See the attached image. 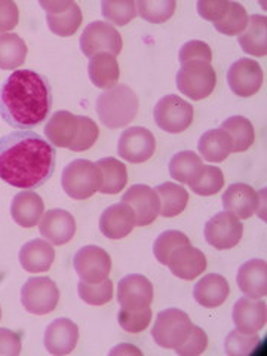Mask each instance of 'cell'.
Masks as SVG:
<instances>
[{"label":"cell","instance_id":"cell-23","mask_svg":"<svg viewBox=\"0 0 267 356\" xmlns=\"http://www.w3.org/2000/svg\"><path fill=\"white\" fill-rule=\"evenodd\" d=\"M79 131V118L67 110L54 113L44 127V136L54 147L69 149Z\"/></svg>","mask_w":267,"mask_h":356},{"label":"cell","instance_id":"cell-24","mask_svg":"<svg viewBox=\"0 0 267 356\" xmlns=\"http://www.w3.org/2000/svg\"><path fill=\"white\" fill-rule=\"evenodd\" d=\"M54 260L55 250L51 242L44 239H33L19 250V263L29 273L48 272Z\"/></svg>","mask_w":267,"mask_h":356},{"label":"cell","instance_id":"cell-47","mask_svg":"<svg viewBox=\"0 0 267 356\" xmlns=\"http://www.w3.org/2000/svg\"><path fill=\"white\" fill-rule=\"evenodd\" d=\"M230 2L229 0H199L197 14L207 21L218 22L227 13Z\"/></svg>","mask_w":267,"mask_h":356},{"label":"cell","instance_id":"cell-48","mask_svg":"<svg viewBox=\"0 0 267 356\" xmlns=\"http://www.w3.org/2000/svg\"><path fill=\"white\" fill-rule=\"evenodd\" d=\"M19 10L15 2L0 0V35L10 31L18 26Z\"/></svg>","mask_w":267,"mask_h":356},{"label":"cell","instance_id":"cell-32","mask_svg":"<svg viewBox=\"0 0 267 356\" xmlns=\"http://www.w3.org/2000/svg\"><path fill=\"white\" fill-rule=\"evenodd\" d=\"M97 166L102 171V186H99L98 192L104 195H118L124 191L128 181L125 163L115 158H103L97 162Z\"/></svg>","mask_w":267,"mask_h":356},{"label":"cell","instance_id":"cell-3","mask_svg":"<svg viewBox=\"0 0 267 356\" xmlns=\"http://www.w3.org/2000/svg\"><path fill=\"white\" fill-rule=\"evenodd\" d=\"M97 113L110 129L129 125L138 113V97L127 85H116L97 98Z\"/></svg>","mask_w":267,"mask_h":356},{"label":"cell","instance_id":"cell-37","mask_svg":"<svg viewBox=\"0 0 267 356\" xmlns=\"http://www.w3.org/2000/svg\"><path fill=\"white\" fill-rule=\"evenodd\" d=\"M248 14L245 8L238 2H230L227 13L225 14L218 22H216L214 27L221 35L226 36H238L245 30L248 24Z\"/></svg>","mask_w":267,"mask_h":356},{"label":"cell","instance_id":"cell-6","mask_svg":"<svg viewBox=\"0 0 267 356\" xmlns=\"http://www.w3.org/2000/svg\"><path fill=\"white\" fill-rule=\"evenodd\" d=\"M216 85V70L214 67L208 63H186L177 73L178 91L191 99H195V102L209 97L214 92Z\"/></svg>","mask_w":267,"mask_h":356},{"label":"cell","instance_id":"cell-31","mask_svg":"<svg viewBox=\"0 0 267 356\" xmlns=\"http://www.w3.org/2000/svg\"><path fill=\"white\" fill-rule=\"evenodd\" d=\"M205 165L202 163V158L195 152H180L172 156L170 161V174L178 183L193 184L197 178L202 175Z\"/></svg>","mask_w":267,"mask_h":356},{"label":"cell","instance_id":"cell-44","mask_svg":"<svg viewBox=\"0 0 267 356\" xmlns=\"http://www.w3.org/2000/svg\"><path fill=\"white\" fill-rule=\"evenodd\" d=\"M79 118V131L74 143L69 147L72 152H85L91 149L95 141L98 140L99 129L95 122L88 116H77Z\"/></svg>","mask_w":267,"mask_h":356},{"label":"cell","instance_id":"cell-38","mask_svg":"<svg viewBox=\"0 0 267 356\" xmlns=\"http://www.w3.org/2000/svg\"><path fill=\"white\" fill-rule=\"evenodd\" d=\"M187 243H191V239H188L183 232L166 230L162 233V235L158 236V239L154 241L153 254L161 264L166 266L168 264L170 255L177 248H180V247H183V245H187Z\"/></svg>","mask_w":267,"mask_h":356},{"label":"cell","instance_id":"cell-28","mask_svg":"<svg viewBox=\"0 0 267 356\" xmlns=\"http://www.w3.org/2000/svg\"><path fill=\"white\" fill-rule=\"evenodd\" d=\"M88 74L91 82L99 89H111L118 85L120 69L116 57L107 52L95 54L89 60L88 64Z\"/></svg>","mask_w":267,"mask_h":356},{"label":"cell","instance_id":"cell-22","mask_svg":"<svg viewBox=\"0 0 267 356\" xmlns=\"http://www.w3.org/2000/svg\"><path fill=\"white\" fill-rule=\"evenodd\" d=\"M259 193L250 184H230L222 195V207L239 220H247L254 216L259 208Z\"/></svg>","mask_w":267,"mask_h":356},{"label":"cell","instance_id":"cell-46","mask_svg":"<svg viewBox=\"0 0 267 356\" xmlns=\"http://www.w3.org/2000/svg\"><path fill=\"white\" fill-rule=\"evenodd\" d=\"M208 348V336L207 332L200 328L193 325L191 336L181 344V346L175 348V352L181 356H196L204 353Z\"/></svg>","mask_w":267,"mask_h":356},{"label":"cell","instance_id":"cell-34","mask_svg":"<svg viewBox=\"0 0 267 356\" xmlns=\"http://www.w3.org/2000/svg\"><path fill=\"white\" fill-rule=\"evenodd\" d=\"M27 57V44L15 33L0 35V69L15 70L24 64Z\"/></svg>","mask_w":267,"mask_h":356},{"label":"cell","instance_id":"cell-50","mask_svg":"<svg viewBox=\"0 0 267 356\" xmlns=\"http://www.w3.org/2000/svg\"><path fill=\"white\" fill-rule=\"evenodd\" d=\"M125 353H137V355H140L141 352L137 348H132L131 344H127V343L120 344V346L115 348L113 350L110 352V355H125Z\"/></svg>","mask_w":267,"mask_h":356},{"label":"cell","instance_id":"cell-17","mask_svg":"<svg viewBox=\"0 0 267 356\" xmlns=\"http://www.w3.org/2000/svg\"><path fill=\"white\" fill-rule=\"evenodd\" d=\"M79 340V328L69 318H58L52 321L44 331L43 343L52 355H69L74 350Z\"/></svg>","mask_w":267,"mask_h":356},{"label":"cell","instance_id":"cell-33","mask_svg":"<svg viewBox=\"0 0 267 356\" xmlns=\"http://www.w3.org/2000/svg\"><path fill=\"white\" fill-rule=\"evenodd\" d=\"M159 196L161 216L165 218H172L181 214L188 202V192L183 186L175 183H163L154 188Z\"/></svg>","mask_w":267,"mask_h":356},{"label":"cell","instance_id":"cell-5","mask_svg":"<svg viewBox=\"0 0 267 356\" xmlns=\"http://www.w3.org/2000/svg\"><path fill=\"white\" fill-rule=\"evenodd\" d=\"M192 328L193 324L186 312L171 307L159 312V315L156 316L152 336L161 348L175 349L191 336Z\"/></svg>","mask_w":267,"mask_h":356},{"label":"cell","instance_id":"cell-35","mask_svg":"<svg viewBox=\"0 0 267 356\" xmlns=\"http://www.w3.org/2000/svg\"><path fill=\"white\" fill-rule=\"evenodd\" d=\"M221 129H225L233 141V153H242L248 150L255 140L254 127L250 119L243 116H232L221 124Z\"/></svg>","mask_w":267,"mask_h":356},{"label":"cell","instance_id":"cell-15","mask_svg":"<svg viewBox=\"0 0 267 356\" xmlns=\"http://www.w3.org/2000/svg\"><path fill=\"white\" fill-rule=\"evenodd\" d=\"M122 202L128 204L136 214V226H149L161 213L159 196L154 188L146 184H134L122 196Z\"/></svg>","mask_w":267,"mask_h":356},{"label":"cell","instance_id":"cell-25","mask_svg":"<svg viewBox=\"0 0 267 356\" xmlns=\"http://www.w3.org/2000/svg\"><path fill=\"white\" fill-rule=\"evenodd\" d=\"M236 282L241 291L251 298H261L267 294V264L254 259L239 267Z\"/></svg>","mask_w":267,"mask_h":356},{"label":"cell","instance_id":"cell-30","mask_svg":"<svg viewBox=\"0 0 267 356\" xmlns=\"http://www.w3.org/2000/svg\"><path fill=\"white\" fill-rule=\"evenodd\" d=\"M197 149L205 161L222 162L232 153L233 141L225 129H211L200 137Z\"/></svg>","mask_w":267,"mask_h":356},{"label":"cell","instance_id":"cell-45","mask_svg":"<svg viewBox=\"0 0 267 356\" xmlns=\"http://www.w3.org/2000/svg\"><path fill=\"white\" fill-rule=\"evenodd\" d=\"M178 60H180L181 65L193 61H202L211 64L213 52H211L208 43L202 40H191L183 44V48L180 49V55H178Z\"/></svg>","mask_w":267,"mask_h":356},{"label":"cell","instance_id":"cell-43","mask_svg":"<svg viewBox=\"0 0 267 356\" xmlns=\"http://www.w3.org/2000/svg\"><path fill=\"white\" fill-rule=\"evenodd\" d=\"M119 325L128 332L137 334L146 330L152 321V309L143 307V309H122L118 315Z\"/></svg>","mask_w":267,"mask_h":356},{"label":"cell","instance_id":"cell-10","mask_svg":"<svg viewBox=\"0 0 267 356\" xmlns=\"http://www.w3.org/2000/svg\"><path fill=\"white\" fill-rule=\"evenodd\" d=\"M47 13L49 30L60 38H69L82 24V10L76 2L57 0V2H39Z\"/></svg>","mask_w":267,"mask_h":356},{"label":"cell","instance_id":"cell-41","mask_svg":"<svg viewBox=\"0 0 267 356\" xmlns=\"http://www.w3.org/2000/svg\"><path fill=\"white\" fill-rule=\"evenodd\" d=\"M260 343L257 332L247 334L238 330L229 332L225 341V350L229 356H248L252 355Z\"/></svg>","mask_w":267,"mask_h":356},{"label":"cell","instance_id":"cell-13","mask_svg":"<svg viewBox=\"0 0 267 356\" xmlns=\"http://www.w3.org/2000/svg\"><path fill=\"white\" fill-rule=\"evenodd\" d=\"M156 150L153 134L141 127H131L122 132L118 143V152L122 159L131 163L147 162Z\"/></svg>","mask_w":267,"mask_h":356},{"label":"cell","instance_id":"cell-39","mask_svg":"<svg viewBox=\"0 0 267 356\" xmlns=\"http://www.w3.org/2000/svg\"><path fill=\"white\" fill-rule=\"evenodd\" d=\"M102 13L111 24L122 27L137 17V6L134 0H119V2L104 0L102 2Z\"/></svg>","mask_w":267,"mask_h":356},{"label":"cell","instance_id":"cell-8","mask_svg":"<svg viewBox=\"0 0 267 356\" xmlns=\"http://www.w3.org/2000/svg\"><path fill=\"white\" fill-rule=\"evenodd\" d=\"M154 122L162 131L180 134L191 127L193 120V107L181 97L170 94L161 98L153 110Z\"/></svg>","mask_w":267,"mask_h":356},{"label":"cell","instance_id":"cell-29","mask_svg":"<svg viewBox=\"0 0 267 356\" xmlns=\"http://www.w3.org/2000/svg\"><path fill=\"white\" fill-rule=\"evenodd\" d=\"M239 44L245 54L252 57H264L267 54V18L264 15H251L248 24L239 35Z\"/></svg>","mask_w":267,"mask_h":356},{"label":"cell","instance_id":"cell-27","mask_svg":"<svg viewBox=\"0 0 267 356\" xmlns=\"http://www.w3.org/2000/svg\"><path fill=\"white\" fill-rule=\"evenodd\" d=\"M229 293L230 286L226 277L217 273H209L195 285L193 297L200 306L214 309L226 302Z\"/></svg>","mask_w":267,"mask_h":356},{"label":"cell","instance_id":"cell-42","mask_svg":"<svg viewBox=\"0 0 267 356\" xmlns=\"http://www.w3.org/2000/svg\"><path fill=\"white\" fill-rule=\"evenodd\" d=\"M225 186V175L217 166L205 165L204 172L191 184V191L199 196H211L218 193Z\"/></svg>","mask_w":267,"mask_h":356},{"label":"cell","instance_id":"cell-49","mask_svg":"<svg viewBox=\"0 0 267 356\" xmlns=\"http://www.w3.org/2000/svg\"><path fill=\"white\" fill-rule=\"evenodd\" d=\"M21 334L0 328V356H18L21 353Z\"/></svg>","mask_w":267,"mask_h":356},{"label":"cell","instance_id":"cell-19","mask_svg":"<svg viewBox=\"0 0 267 356\" xmlns=\"http://www.w3.org/2000/svg\"><path fill=\"white\" fill-rule=\"evenodd\" d=\"M166 266L170 267V270L174 276L184 281H192L200 273L205 272L207 257L202 251L192 247L191 243H187L180 248H177L170 255V260Z\"/></svg>","mask_w":267,"mask_h":356},{"label":"cell","instance_id":"cell-26","mask_svg":"<svg viewBox=\"0 0 267 356\" xmlns=\"http://www.w3.org/2000/svg\"><path fill=\"white\" fill-rule=\"evenodd\" d=\"M44 205L42 197L35 192L24 191L14 196L13 204H10V216L18 226L31 229L40 221Z\"/></svg>","mask_w":267,"mask_h":356},{"label":"cell","instance_id":"cell-12","mask_svg":"<svg viewBox=\"0 0 267 356\" xmlns=\"http://www.w3.org/2000/svg\"><path fill=\"white\" fill-rule=\"evenodd\" d=\"M73 266L81 281L94 284L107 280L111 270V259L106 250L86 245L76 252Z\"/></svg>","mask_w":267,"mask_h":356},{"label":"cell","instance_id":"cell-20","mask_svg":"<svg viewBox=\"0 0 267 356\" xmlns=\"http://www.w3.org/2000/svg\"><path fill=\"white\" fill-rule=\"evenodd\" d=\"M134 227H136V214L125 202L108 207L99 217V230L108 239H124Z\"/></svg>","mask_w":267,"mask_h":356},{"label":"cell","instance_id":"cell-2","mask_svg":"<svg viewBox=\"0 0 267 356\" xmlns=\"http://www.w3.org/2000/svg\"><path fill=\"white\" fill-rule=\"evenodd\" d=\"M51 108V83L35 70H17L0 86V118L9 127L29 131L42 124Z\"/></svg>","mask_w":267,"mask_h":356},{"label":"cell","instance_id":"cell-40","mask_svg":"<svg viewBox=\"0 0 267 356\" xmlns=\"http://www.w3.org/2000/svg\"><path fill=\"white\" fill-rule=\"evenodd\" d=\"M77 291H79V297L85 303L92 306H103L113 297V282L108 277L102 282L94 284L81 281L79 285H77Z\"/></svg>","mask_w":267,"mask_h":356},{"label":"cell","instance_id":"cell-16","mask_svg":"<svg viewBox=\"0 0 267 356\" xmlns=\"http://www.w3.org/2000/svg\"><path fill=\"white\" fill-rule=\"evenodd\" d=\"M118 302L122 309L149 307L153 302V285L143 275H128L119 281Z\"/></svg>","mask_w":267,"mask_h":356},{"label":"cell","instance_id":"cell-14","mask_svg":"<svg viewBox=\"0 0 267 356\" xmlns=\"http://www.w3.org/2000/svg\"><path fill=\"white\" fill-rule=\"evenodd\" d=\"M227 83L238 97L248 98L257 94L263 85L260 64L250 58H241L233 63L227 72Z\"/></svg>","mask_w":267,"mask_h":356},{"label":"cell","instance_id":"cell-7","mask_svg":"<svg viewBox=\"0 0 267 356\" xmlns=\"http://www.w3.org/2000/svg\"><path fill=\"white\" fill-rule=\"evenodd\" d=\"M60 302V289L47 276H36L22 285L21 303L29 314L48 315Z\"/></svg>","mask_w":267,"mask_h":356},{"label":"cell","instance_id":"cell-1","mask_svg":"<svg viewBox=\"0 0 267 356\" xmlns=\"http://www.w3.org/2000/svg\"><path fill=\"white\" fill-rule=\"evenodd\" d=\"M57 152L33 131H15L0 138V178L9 186L35 191L55 171Z\"/></svg>","mask_w":267,"mask_h":356},{"label":"cell","instance_id":"cell-11","mask_svg":"<svg viewBox=\"0 0 267 356\" xmlns=\"http://www.w3.org/2000/svg\"><path fill=\"white\" fill-rule=\"evenodd\" d=\"M205 239L216 250H230L241 242L243 225L230 213H218L205 225Z\"/></svg>","mask_w":267,"mask_h":356},{"label":"cell","instance_id":"cell-4","mask_svg":"<svg viewBox=\"0 0 267 356\" xmlns=\"http://www.w3.org/2000/svg\"><path fill=\"white\" fill-rule=\"evenodd\" d=\"M61 186L67 196L76 200L91 197L102 186V171L97 163L88 159H76L65 166Z\"/></svg>","mask_w":267,"mask_h":356},{"label":"cell","instance_id":"cell-51","mask_svg":"<svg viewBox=\"0 0 267 356\" xmlns=\"http://www.w3.org/2000/svg\"><path fill=\"white\" fill-rule=\"evenodd\" d=\"M0 318H2V309H0Z\"/></svg>","mask_w":267,"mask_h":356},{"label":"cell","instance_id":"cell-18","mask_svg":"<svg viewBox=\"0 0 267 356\" xmlns=\"http://www.w3.org/2000/svg\"><path fill=\"white\" fill-rule=\"evenodd\" d=\"M40 235L54 245L70 242L76 233V220L64 209H49L42 216L39 225Z\"/></svg>","mask_w":267,"mask_h":356},{"label":"cell","instance_id":"cell-36","mask_svg":"<svg viewBox=\"0 0 267 356\" xmlns=\"http://www.w3.org/2000/svg\"><path fill=\"white\" fill-rule=\"evenodd\" d=\"M137 15L149 22H165L170 19L177 8L175 0H140L136 3Z\"/></svg>","mask_w":267,"mask_h":356},{"label":"cell","instance_id":"cell-9","mask_svg":"<svg viewBox=\"0 0 267 356\" xmlns=\"http://www.w3.org/2000/svg\"><path fill=\"white\" fill-rule=\"evenodd\" d=\"M79 44L81 51L88 58H92L99 52H107L116 57L120 54L124 42H122L119 31L108 22L94 21L85 27Z\"/></svg>","mask_w":267,"mask_h":356},{"label":"cell","instance_id":"cell-21","mask_svg":"<svg viewBox=\"0 0 267 356\" xmlns=\"http://www.w3.org/2000/svg\"><path fill=\"white\" fill-rule=\"evenodd\" d=\"M267 310L261 298L242 297L233 307V322L241 332H259L266 325Z\"/></svg>","mask_w":267,"mask_h":356}]
</instances>
